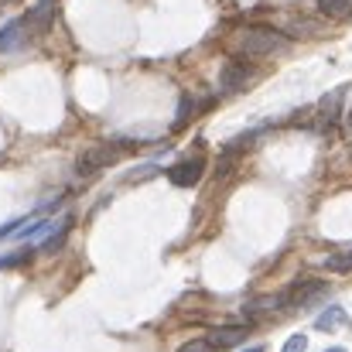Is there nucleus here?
Listing matches in <instances>:
<instances>
[{
	"label": "nucleus",
	"instance_id": "nucleus-12",
	"mask_svg": "<svg viewBox=\"0 0 352 352\" xmlns=\"http://www.w3.org/2000/svg\"><path fill=\"white\" fill-rule=\"evenodd\" d=\"M263 311H284V301H280V294L277 298H256V301H250L246 308H243V315H263Z\"/></svg>",
	"mask_w": 352,
	"mask_h": 352
},
{
	"label": "nucleus",
	"instance_id": "nucleus-1",
	"mask_svg": "<svg viewBox=\"0 0 352 352\" xmlns=\"http://www.w3.org/2000/svg\"><path fill=\"white\" fill-rule=\"evenodd\" d=\"M233 48L239 55H256V58H263V55H280V52H287V48H291V38H287L284 31H274V28H243V31H236Z\"/></svg>",
	"mask_w": 352,
	"mask_h": 352
},
{
	"label": "nucleus",
	"instance_id": "nucleus-9",
	"mask_svg": "<svg viewBox=\"0 0 352 352\" xmlns=\"http://www.w3.org/2000/svg\"><path fill=\"white\" fill-rule=\"evenodd\" d=\"M246 332H250V325H219L209 339H212L216 349H233V346H239L246 339Z\"/></svg>",
	"mask_w": 352,
	"mask_h": 352
},
{
	"label": "nucleus",
	"instance_id": "nucleus-5",
	"mask_svg": "<svg viewBox=\"0 0 352 352\" xmlns=\"http://www.w3.org/2000/svg\"><path fill=\"white\" fill-rule=\"evenodd\" d=\"M202 171H206V161L202 157H182V161H175L168 168V182L175 188H192V185H199Z\"/></svg>",
	"mask_w": 352,
	"mask_h": 352
},
{
	"label": "nucleus",
	"instance_id": "nucleus-17",
	"mask_svg": "<svg viewBox=\"0 0 352 352\" xmlns=\"http://www.w3.org/2000/svg\"><path fill=\"white\" fill-rule=\"evenodd\" d=\"M305 349H308V336H301V332H298V336H291V339L284 342V349L280 352H305Z\"/></svg>",
	"mask_w": 352,
	"mask_h": 352
},
{
	"label": "nucleus",
	"instance_id": "nucleus-7",
	"mask_svg": "<svg viewBox=\"0 0 352 352\" xmlns=\"http://www.w3.org/2000/svg\"><path fill=\"white\" fill-rule=\"evenodd\" d=\"M28 45V24L24 21H10L0 28V55H10V52H21Z\"/></svg>",
	"mask_w": 352,
	"mask_h": 352
},
{
	"label": "nucleus",
	"instance_id": "nucleus-16",
	"mask_svg": "<svg viewBox=\"0 0 352 352\" xmlns=\"http://www.w3.org/2000/svg\"><path fill=\"white\" fill-rule=\"evenodd\" d=\"M178 352H219L212 346V339L206 336V339H192V342H185V346H178Z\"/></svg>",
	"mask_w": 352,
	"mask_h": 352
},
{
	"label": "nucleus",
	"instance_id": "nucleus-8",
	"mask_svg": "<svg viewBox=\"0 0 352 352\" xmlns=\"http://www.w3.org/2000/svg\"><path fill=\"white\" fill-rule=\"evenodd\" d=\"M346 325H349V315H346L342 305H329V308L315 318V329H318V332H339V329H346Z\"/></svg>",
	"mask_w": 352,
	"mask_h": 352
},
{
	"label": "nucleus",
	"instance_id": "nucleus-11",
	"mask_svg": "<svg viewBox=\"0 0 352 352\" xmlns=\"http://www.w3.org/2000/svg\"><path fill=\"white\" fill-rule=\"evenodd\" d=\"M318 10L332 21H346L352 17V0H318Z\"/></svg>",
	"mask_w": 352,
	"mask_h": 352
},
{
	"label": "nucleus",
	"instance_id": "nucleus-20",
	"mask_svg": "<svg viewBox=\"0 0 352 352\" xmlns=\"http://www.w3.org/2000/svg\"><path fill=\"white\" fill-rule=\"evenodd\" d=\"M246 352H263V346H253V349H246Z\"/></svg>",
	"mask_w": 352,
	"mask_h": 352
},
{
	"label": "nucleus",
	"instance_id": "nucleus-6",
	"mask_svg": "<svg viewBox=\"0 0 352 352\" xmlns=\"http://www.w3.org/2000/svg\"><path fill=\"white\" fill-rule=\"evenodd\" d=\"M250 79H253V69H250V65H243V62H226L223 72H219V93H223V96L239 93V89L250 86Z\"/></svg>",
	"mask_w": 352,
	"mask_h": 352
},
{
	"label": "nucleus",
	"instance_id": "nucleus-14",
	"mask_svg": "<svg viewBox=\"0 0 352 352\" xmlns=\"http://www.w3.org/2000/svg\"><path fill=\"white\" fill-rule=\"evenodd\" d=\"M322 267H325V270H332V274H352V250L325 256V260H322Z\"/></svg>",
	"mask_w": 352,
	"mask_h": 352
},
{
	"label": "nucleus",
	"instance_id": "nucleus-2",
	"mask_svg": "<svg viewBox=\"0 0 352 352\" xmlns=\"http://www.w3.org/2000/svg\"><path fill=\"white\" fill-rule=\"evenodd\" d=\"M325 294H329V284L325 280H294L280 294V301H284V308H308V305H315Z\"/></svg>",
	"mask_w": 352,
	"mask_h": 352
},
{
	"label": "nucleus",
	"instance_id": "nucleus-19",
	"mask_svg": "<svg viewBox=\"0 0 352 352\" xmlns=\"http://www.w3.org/2000/svg\"><path fill=\"white\" fill-rule=\"evenodd\" d=\"M325 352H346V349L342 346H332V349H325Z\"/></svg>",
	"mask_w": 352,
	"mask_h": 352
},
{
	"label": "nucleus",
	"instance_id": "nucleus-15",
	"mask_svg": "<svg viewBox=\"0 0 352 352\" xmlns=\"http://www.w3.org/2000/svg\"><path fill=\"white\" fill-rule=\"evenodd\" d=\"M154 175H161V168L147 161V164H137V168H130V171L123 175V182H126V185H133V182H147V178H154Z\"/></svg>",
	"mask_w": 352,
	"mask_h": 352
},
{
	"label": "nucleus",
	"instance_id": "nucleus-18",
	"mask_svg": "<svg viewBox=\"0 0 352 352\" xmlns=\"http://www.w3.org/2000/svg\"><path fill=\"white\" fill-rule=\"evenodd\" d=\"M342 126H346V133L352 137V103L346 107V117H342Z\"/></svg>",
	"mask_w": 352,
	"mask_h": 352
},
{
	"label": "nucleus",
	"instance_id": "nucleus-13",
	"mask_svg": "<svg viewBox=\"0 0 352 352\" xmlns=\"http://www.w3.org/2000/svg\"><path fill=\"white\" fill-rule=\"evenodd\" d=\"M69 230H72V219L65 216V219H62V226H58L55 233H48L45 239H41V253H55V250H58V246L65 243V236H69Z\"/></svg>",
	"mask_w": 352,
	"mask_h": 352
},
{
	"label": "nucleus",
	"instance_id": "nucleus-4",
	"mask_svg": "<svg viewBox=\"0 0 352 352\" xmlns=\"http://www.w3.org/2000/svg\"><path fill=\"white\" fill-rule=\"evenodd\" d=\"M117 151H120V140L117 144H93V147H86L82 154H79V175H93V171H100V168H107V164H113L117 161Z\"/></svg>",
	"mask_w": 352,
	"mask_h": 352
},
{
	"label": "nucleus",
	"instance_id": "nucleus-3",
	"mask_svg": "<svg viewBox=\"0 0 352 352\" xmlns=\"http://www.w3.org/2000/svg\"><path fill=\"white\" fill-rule=\"evenodd\" d=\"M346 96H349V86H336L332 93H325L322 96V103H318V126L322 130H332V126H339L342 117H346Z\"/></svg>",
	"mask_w": 352,
	"mask_h": 352
},
{
	"label": "nucleus",
	"instance_id": "nucleus-10",
	"mask_svg": "<svg viewBox=\"0 0 352 352\" xmlns=\"http://www.w3.org/2000/svg\"><path fill=\"white\" fill-rule=\"evenodd\" d=\"M52 17H55V0H41V3H34V7L28 10L24 24H34L38 31H45V28L52 24Z\"/></svg>",
	"mask_w": 352,
	"mask_h": 352
}]
</instances>
